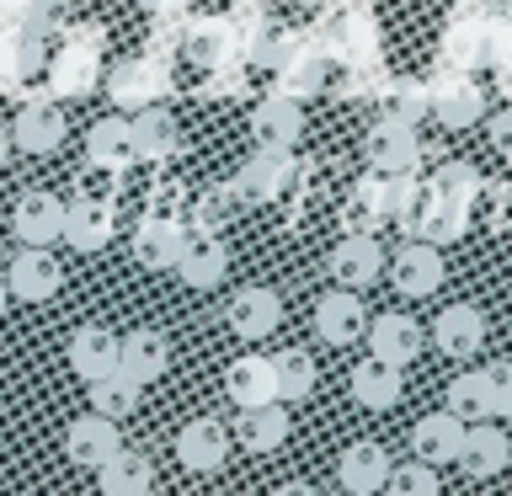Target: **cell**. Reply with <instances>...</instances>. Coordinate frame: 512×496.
I'll use <instances>...</instances> for the list:
<instances>
[{"label": "cell", "instance_id": "1", "mask_svg": "<svg viewBox=\"0 0 512 496\" xmlns=\"http://www.w3.org/2000/svg\"><path fill=\"white\" fill-rule=\"evenodd\" d=\"M59 283H64V272H59L54 256H48V246H22L11 256V267H6V288L16 299H27V304L54 299Z\"/></svg>", "mask_w": 512, "mask_h": 496}, {"label": "cell", "instance_id": "2", "mask_svg": "<svg viewBox=\"0 0 512 496\" xmlns=\"http://www.w3.org/2000/svg\"><path fill=\"white\" fill-rule=\"evenodd\" d=\"M368 166L384 171V176H406L416 166V155H422V144H416V128L411 123H395V118H379L368 128V144H363Z\"/></svg>", "mask_w": 512, "mask_h": 496}, {"label": "cell", "instance_id": "3", "mask_svg": "<svg viewBox=\"0 0 512 496\" xmlns=\"http://www.w3.org/2000/svg\"><path fill=\"white\" fill-rule=\"evenodd\" d=\"M390 278L406 299H427L432 288H443V251L432 240H406L390 262Z\"/></svg>", "mask_w": 512, "mask_h": 496}, {"label": "cell", "instance_id": "4", "mask_svg": "<svg viewBox=\"0 0 512 496\" xmlns=\"http://www.w3.org/2000/svg\"><path fill=\"white\" fill-rule=\"evenodd\" d=\"M368 326V310H363V299H358V288H342L336 283L331 294H320L315 304V331H320V342H331V347H347V342H358Z\"/></svg>", "mask_w": 512, "mask_h": 496}, {"label": "cell", "instance_id": "5", "mask_svg": "<svg viewBox=\"0 0 512 496\" xmlns=\"http://www.w3.org/2000/svg\"><path fill=\"white\" fill-rule=\"evenodd\" d=\"M176 272H182L187 288H214L224 278V267H230V251H224L219 230H192L182 235V251H176Z\"/></svg>", "mask_w": 512, "mask_h": 496}, {"label": "cell", "instance_id": "6", "mask_svg": "<svg viewBox=\"0 0 512 496\" xmlns=\"http://www.w3.org/2000/svg\"><path fill=\"white\" fill-rule=\"evenodd\" d=\"M507 459H512V443H507L502 427H491V422H464L459 459H454V464H464V475H475V480L502 475Z\"/></svg>", "mask_w": 512, "mask_h": 496}, {"label": "cell", "instance_id": "7", "mask_svg": "<svg viewBox=\"0 0 512 496\" xmlns=\"http://www.w3.org/2000/svg\"><path fill=\"white\" fill-rule=\"evenodd\" d=\"M379 267H384V251H379V240L368 235V230H352V235H342L331 246V278L342 283V288L374 283Z\"/></svg>", "mask_w": 512, "mask_h": 496}, {"label": "cell", "instance_id": "8", "mask_svg": "<svg viewBox=\"0 0 512 496\" xmlns=\"http://www.w3.org/2000/svg\"><path fill=\"white\" fill-rule=\"evenodd\" d=\"M11 230L22 246H54L59 230H64V203L54 192H22V198H16V214H11Z\"/></svg>", "mask_w": 512, "mask_h": 496}, {"label": "cell", "instance_id": "9", "mask_svg": "<svg viewBox=\"0 0 512 496\" xmlns=\"http://www.w3.org/2000/svg\"><path fill=\"white\" fill-rule=\"evenodd\" d=\"M480 342H486V315L475 304H448V310L432 320V347L448 352V358H475Z\"/></svg>", "mask_w": 512, "mask_h": 496}, {"label": "cell", "instance_id": "10", "mask_svg": "<svg viewBox=\"0 0 512 496\" xmlns=\"http://www.w3.org/2000/svg\"><path fill=\"white\" fill-rule=\"evenodd\" d=\"M11 144L27 155H54L64 144V112L54 102H27L11 123Z\"/></svg>", "mask_w": 512, "mask_h": 496}, {"label": "cell", "instance_id": "11", "mask_svg": "<svg viewBox=\"0 0 512 496\" xmlns=\"http://www.w3.org/2000/svg\"><path fill=\"white\" fill-rule=\"evenodd\" d=\"M176 459L187 464V470H219L224 459H230V438H224V427L214 422V416H198V422H187L182 432H176Z\"/></svg>", "mask_w": 512, "mask_h": 496}, {"label": "cell", "instance_id": "12", "mask_svg": "<svg viewBox=\"0 0 512 496\" xmlns=\"http://www.w3.org/2000/svg\"><path fill=\"white\" fill-rule=\"evenodd\" d=\"M384 475H390V454H384L379 443H352V448H342V459H336V480H342V491H352V496L384 491Z\"/></svg>", "mask_w": 512, "mask_h": 496}, {"label": "cell", "instance_id": "13", "mask_svg": "<svg viewBox=\"0 0 512 496\" xmlns=\"http://www.w3.org/2000/svg\"><path fill=\"white\" fill-rule=\"evenodd\" d=\"M166 363H171V347H166V336L160 331H128L123 342H118V368L134 384H155L160 374H166Z\"/></svg>", "mask_w": 512, "mask_h": 496}, {"label": "cell", "instance_id": "14", "mask_svg": "<svg viewBox=\"0 0 512 496\" xmlns=\"http://www.w3.org/2000/svg\"><path fill=\"white\" fill-rule=\"evenodd\" d=\"M59 240H70L75 251H102L112 240V208L102 198H75L64 203V230Z\"/></svg>", "mask_w": 512, "mask_h": 496}, {"label": "cell", "instance_id": "15", "mask_svg": "<svg viewBox=\"0 0 512 496\" xmlns=\"http://www.w3.org/2000/svg\"><path fill=\"white\" fill-rule=\"evenodd\" d=\"M96 486H102L107 496H144L155 486V470H150V459L134 454V448H112V454L96 464Z\"/></svg>", "mask_w": 512, "mask_h": 496}, {"label": "cell", "instance_id": "16", "mask_svg": "<svg viewBox=\"0 0 512 496\" xmlns=\"http://www.w3.org/2000/svg\"><path fill=\"white\" fill-rule=\"evenodd\" d=\"M288 182V155L283 150H272V144H262V155H251L246 160V171L235 176V198L240 203H267V198H278Z\"/></svg>", "mask_w": 512, "mask_h": 496}, {"label": "cell", "instance_id": "17", "mask_svg": "<svg viewBox=\"0 0 512 496\" xmlns=\"http://www.w3.org/2000/svg\"><path fill=\"white\" fill-rule=\"evenodd\" d=\"M123 438H118V422L112 416H80V422L70 427V438H64V454H70V464H80V470H96L112 448H118Z\"/></svg>", "mask_w": 512, "mask_h": 496}, {"label": "cell", "instance_id": "18", "mask_svg": "<svg viewBox=\"0 0 512 496\" xmlns=\"http://www.w3.org/2000/svg\"><path fill=\"white\" fill-rule=\"evenodd\" d=\"M230 326L235 336H246V342H256V336H267V331H278V320H283V304L272 288H240V294L230 299Z\"/></svg>", "mask_w": 512, "mask_h": 496}, {"label": "cell", "instance_id": "19", "mask_svg": "<svg viewBox=\"0 0 512 496\" xmlns=\"http://www.w3.org/2000/svg\"><path fill=\"white\" fill-rule=\"evenodd\" d=\"M459 438H464V422L454 411L422 416V422L411 427V454L427 459V464H454L459 459Z\"/></svg>", "mask_w": 512, "mask_h": 496}, {"label": "cell", "instance_id": "20", "mask_svg": "<svg viewBox=\"0 0 512 496\" xmlns=\"http://www.w3.org/2000/svg\"><path fill=\"white\" fill-rule=\"evenodd\" d=\"M251 134L256 144H272V150H294L299 134H304V112L299 102H288V96H272L251 112Z\"/></svg>", "mask_w": 512, "mask_h": 496}, {"label": "cell", "instance_id": "21", "mask_svg": "<svg viewBox=\"0 0 512 496\" xmlns=\"http://www.w3.org/2000/svg\"><path fill=\"white\" fill-rule=\"evenodd\" d=\"M448 411L459 422H491L496 416V374L491 368H470V374H459L448 384Z\"/></svg>", "mask_w": 512, "mask_h": 496}, {"label": "cell", "instance_id": "22", "mask_svg": "<svg viewBox=\"0 0 512 496\" xmlns=\"http://www.w3.org/2000/svg\"><path fill=\"white\" fill-rule=\"evenodd\" d=\"M235 438L251 448V454H272L283 438H288V411L283 400H262V406H240V422H235Z\"/></svg>", "mask_w": 512, "mask_h": 496}, {"label": "cell", "instance_id": "23", "mask_svg": "<svg viewBox=\"0 0 512 496\" xmlns=\"http://www.w3.org/2000/svg\"><path fill=\"white\" fill-rule=\"evenodd\" d=\"M368 331V347H374V358L384 363H411L416 352H422V326H416L411 315H379Z\"/></svg>", "mask_w": 512, "mask_h": 496}, {"label": "cell", "instance_id": "24", "mask_svg": "<svg viewBox=\"0 0 512 496\" xmlns=\"http://www.w3.org/2000/svg\"><path fill=\"white\" fill-rule=\"evenodd\" d=\"M400 390H406V384H400V363L368 358V363L352 368V400L368 406V411H390L400 400Z\"/></svg>", "mask_w": 512, "mask_h": 496}, {"label": "cell", "instance_id": "25", "mask_svg": "<svg viewBox=\"0 0 512 496\" xmlns=\"http://www.w3.org/2000/svg\"><path fill=\"white\" fill-rule=\"evenodd\" d=\"M70 368L80 379H102L107 368H118V336H112L107 326H80L70 336Z\"/></svg>", "mask_w": 512, "mask_h": 496}, {"label": "cell", "instance_id": "26", "mask_svg": "<svg viewBox=\"0 0 512 496\" xmlns=\"http://www.w3.org/2000/svg\"><path fill=\"white\" fill-rule=\"evenodd\" d=\"M86 160L102 171H123L128 160H134V128H128V118H102L91 123L86 134Z\"/></svg>", "mask_w": 512, "mask_h": 496}, {"label": "cell", "instance_id": "27", "mask_svg": "<svg viewBox=\"0 0 512 496\" xmlns=\"http://www.w3.org/2000/svg\"><path fill=\"white\" fill-rule=\"evenodd\" d=\"M160 86H166V75H160L155 59H139V64H123V70H112V102L118 107H150Z\"/></svg>", "mask_w": 512, "mask_h": 496}, {"label": "cell", "instance_id": "28", "mask_svg": "<svg viewBox=\"0 0 512 496\" xmlns=\"http://www.w3.org/2000/svg\"><path fill=\"white\" fill-rule=\"evenodd\" d=\"M224 390H230L235 406H262V400H278V390H272V358H235L230 374H224Z\"/></svg>", "mask_w": 512, "mask_h": 496}, {"label": "cell", "instance_id": "29", "mask_svg": "<svg viewBox=\"0 0 512 496\" xmlns=\"http://www.w3.org/2000/svg\"><path fill=\"white\" fill-rule=\"evenodd\" d=\"M128 128H134V160H166L176 150V118L171 112L139 107V118Z\"/></svg>", "mask_w": 512, "mask_h": 496}, {"label": "cell", "instance_id": "30", "mask_svg": "<svg viewBox=\"0 0 512 496\" xmlns=\"http://www.w3.org/2000/svg\"><path fill=\"white\" fill-rule=\"evenodd\" d=\"M139 390H144V384H134L123 368H107L102 379H91V411H102V416L118 422V416H128L139 406Z\"/></svg>", "mask_w": 512, "mask_h": 496}, {"label": "cell", "instance_id": "31", "mask_svg": "<svg viewBox=\"0 0 512 496\" xmlns=\"http://www.w3.org/2000/svg\"><path fill=\"white\" fill-rule=\"evenodd\" d=\"M272 390H278L283 406L304 400V395L315 390V363L304 358L299 347H294V352H278V358H272Z\"/></svg>", "mask_w": 512, "mask_h": 496}, {"label": "cell", "instance_id": "32", "mask_svg": "<svg viewBox=\"0 0 512 496\" xmlns=\"http://www.w3.org/2000/svg\"><path fill=\"white\" fill-rule=\"evenodd\" d=\"M182 235L187 230H176L171 219H150L139 230V240H134V256L144 267H171L176 262V251H182Z\"/></svg>", "mask_w": 512, "mask_h": 496}, {"label": "cell", "instance_id": "33", "mask_svg": "<svg viewBox=\"0 0 512 496\" xmlns=\"http://www.w3.org/2000/svg\"><path fill=\"white\" fill-rule=\"evenodd\" d=\"M432 112H438L448 128H470L480 112H486V102H480V91L470 86V80H454V86H443L438 96H432Z\"/></svg>", "mask_w": 512, "mask_h": 496}, {"label": "cell", "instance_id": "34", "mask_svg": "<svg viewBox=\"0 0 512 496\" xmlns=\"http://www.w3.org/2000/svg\"><path fill=\"white\" fill-rule=\"evenodd\" d=\"M182 48H187L192 64L214 70V64L224 59V48H230V22H192L187 38H182Z\"/></svg>", "mask_w": 512, "mask_h": 496}, {"label": "cell", "instance_id": "35", "mask_svg": "<svg viewBox=\"0 0 512 496\" xmlns=\"http://www.w3.org/2000/svg\"><path fill=\"white\" fill-rule=\"evenodd\" d=\"M379 112L395 123H416L427 112V91L416 86V80H390V86L379 91Z\"/></svg>", "mask_w": 512, "mask_h": 496}, {"label": "cell", "instance_id": "36", "mask_svg": "<svg viewBox=\"0 0 512 496\" xmlns=\"http://www.w3.org/2000/svg\"><path fill=\"white\" fill-rule=\"evenodd\" d=\"M384 491H395V496H432L438 491V475H432V464L427 459H416V464H390V475H384Z\"/></svg>", "mask_w": 512, "mask_h": 496}, {"label": "cell", "instance_id": "37", "mask_svg": "<svg viewBox=\"0 0 512 496\" xmlns=\"http://www.w3.org/2000/svg\"><path fill=\"white\" fill-rule=\"evenodd\" d=\"M240 208V198H235V187H208L198 203H192V219H198V230H219L224 219H230Z\"/></svg>", "mask_w": 512, "mask_h": 496}, {"label": "cell", "instance_id": "38", "mask_svg": "<svg viewBox=\"0 0 512 496\" xmlns=\"http://www.w3.org/2000/svg\"><path fill=\"white\" fill-rule=\"evenodd\" d=\"M454 192H464V198L475 192V171L464 166V160H448V166L438 171V182H432V198H454ZM454 203H459V198H454Z\"/></svg>", "mask_w": 512, "mask_h": 496}, {"label": "cell", "instance_id": "39", "mask_svg": "<svg viewBox=\"0 0 512 496\" xmlns=\"http://www.w3.org/2000/svg\"><path fill=\"white\" fill-rule=\"evenodd\" d=\"M54 86H59V91H86V86H91V59L80 54V48L54 64Z\"/></svg>", "mask_w": 512, "mask_h": 496}, {"label": "cell", "instance_id": "40", "mask_svg": "<svg viewBox=\"0 0 512 496\" xmlns=\"http://www.w3.org/2000/svg\"><path fill=\"white\" fill-rule=\"evenodd\" d=\"M390 214V203H379V192L374 187H358L352 192V208H347V219H352V230H368L374 219Z\"/></svg>", "mask_w": 512, "mask_h": 496}, {"label": "cell", "instance_id": "41", "mask_svg": "<svg viewBox=\"0 0 512 496\" xmlns=\"http://www.w3.org/2000/svg\"><path fill=\"white\" fill-rule=\"evenodd\" d=\"M491 374H496V416H507V422H512V363L491 368Z\"/></svg>", "mask_w": 512, "mask_h": 496}, {"label": "cell", "instance_id": "42", "mask_svg": "<svg viewBox=\"0 0 512 496\" xmlns=\"http://www.w3.org/2000/svg\"><path fill=\"white\" fill-rule=\"evenodd\" d=\"M491 144H496V155H507V160H512V107L491 118Z\"/></svg>", "mask_w": 512, "mask_h": 496}, {"label": "cell", "instance_id": "43", "mask_svg": "<svg viewBox=\"0 0 512 496\" xmlns=\"http://www.w3.org/2000/svg\"><path fill=\"white\" fill-rule=\"evenodd\" d=\"M11 150H16V144H11V128L0 123V166H6V160H11Z\"/></svg>", "mask_w": 512, "mask_h": 496}, {"label": "cell", "instance_id": "44", "mask_svg": "<svg viewBox=\"0 0 512 496\" xmlns=\"http://www.w3.org/2000/svg\"><path fill=\"white\" fill-rule=\"evenodd\" d=\"M144 6H155V11H166V6H176V0H144Z\"/></svg>", "mask_w": 512, "mask_h": 496}, {"label": "cell", "instance_id": "45", "mask_svg": "<svg viewBox=\"0 0 512 496\" xmlns=\"http://www.w3.org/2000/svg\"><path fill=\"white\" fill-rule=\"evenodd\" d=\"M6 299H11V288H6V283H0V315H6Z\"/></svg>", "mask_w": 512, "mask_h": 496}, {"label": "cell", "instance_id": "46", "mask_svg": "<svg viewBox=\"0 0 512 496\" xmlns=\"http://www.w3.org/2000/svg\"><path fill=\"white\" fill-rule=\"evenodd\" d=\"M11 6H16V0H0V11H11Z\"/></svg>", "mask_w": 512, "mask_h": 496}]
</instances>
